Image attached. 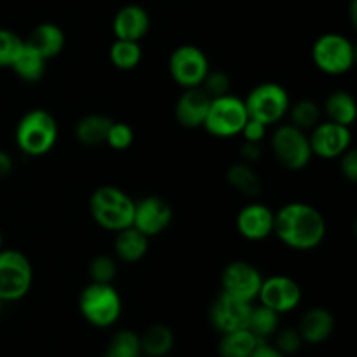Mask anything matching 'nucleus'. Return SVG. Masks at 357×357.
<instances>
[{
	"instance_id": "7",
	"label": "nucleus",
	"mask_w": 357,
	"mask_h": 357,
	"mask_svg": "<svg viewBox=\"0 0 357 357\" xmlns=\"http://www.w3.org/2000/svg\"><path fill=\"white\" fill-rule=\"evenodd\" d=\"M33 282L31 264L17 250H0V300L16 302L26 296Z\"/></svg>"
},
{
	"instance_id": "42",
	"label": "nucleus",
	"mask_w": 357,
	"mask_h": 357,
	"mask_svg": "<svg viewBox=\"0 0 357 357\" xmlns=\"http://www.w3.org/2000/svg\"><path fill=\"white\" fill-rule=\"evenodd\" d=\"M3 246V237H2V232H0V250H2Z\"/></svg>"
},
{
	"instance_id": "18",
	"label": "nucleus",
	"mask_w": 357,
	"mask_h": 357,
	"mask_svg": "<svg viewBox=\"0 0 357 357\" xmlns=\"http://www.w3.org/2000/svg\"><path fill=\"white\" fill-rule=\"evenodd\" d=\"M150 30V16L138 3L121 7L114 17V35L122 40L139 42Z\"/></svg>"
},
{
	"instance_id": "30",
	"label": "nucleus",
	"mask_w": 357,
	"mask_h": 357,
	"mask_svg": "<svg viewBox=\"0 0 357 357\" xmlns=\"http://www.w3.org/2000/svg\"><path fill=\"white\" fill-rule=\"evenodd\" d=\"M289 119L295 128L307 131V129H312L314 126H317L321 122V108L319 105L314 103L312 100H302L296 101L293 107H289L288 110Z\"/></svg>"
},
{
	"instance_id": "31",
	"label": "nucleus",
	"mask_w": 357,
	"mask_h": 357,
	"mask_svg": "<svg viewBox=\"0 0 357 357\" xmlns=\"http://www.w3.org/2000/svg\"><path fill=\"white\" fill-rule=\"evenodd\" d=\"M142 354V345L139 337L135 331H119L108 347L107 357H139Z\"/></svg>"
},
{
	"instance_id": "2",
	"label": "nucleus",
	"mask_w": 357,
	"mask_h": 357,
	"mask_svg": "<svg viewBox=\"0 0 357 357\" xmlns=\"http://www.w3.org/2000/svg\"><path fill=\"white\" fill-rule=\"evenodd\" d=\"M58 139V124L51 112L33 108L20 119L16 126V145L30 157L51 152Z\"/></svg>"
},
{
	"instance_id": "39",
	"label": "nucleus",
	"mask_w": 357,
	"mask_h": 357,
	"mask_svg": "<svg viewBox=\"0 0 357 357\" xmlns=\"http://www.w3.org/2000/svg\"><path fill=\"white\" fill-rule=\"evenodd\" d=\"M243 155L244 162H255V160L260 159L261 155V149H260V143H251V142H244L243 145Z\"/></svg>"
},
{
	"instance_id": "21",
	"label": "nucleus",
	"mask_w": 357,
	"mask_h": 357,
	"mask_svg": "<svg viewBox=\"0 0 357 357\" xmlns=\"http://www.w3.org/2000/svg\"><path fill=\"white\" fill-rule=\"evenodd\" d=\"M149 241L150 237H146L132 225L126 227V229L119 230L115 236V255L119 260L126 261V264H136L149 253Z\"/></svg>"
},
{
	"instance_id": "9",
	"label": "nucleus",
	"mask_w": 357,
	"mask_h": 357,
	"mask_svg": "<svg viewBox=\"0 0 357 357\" xmlns=\"http://www.w3.org/2000/svg\"><path fill=\"white\" fill-rule=\"evenodd\" d=\"M271 145L278 162L289 171L303 169L312 160L309 136L293 124L278 126L272 135Z\"/></svg>"
},
{
	"instance_id": "25",
	"label": "nucleus",
	"mask_w": 357,
	"mask_h": 357,
	"mask_svg": "<svg viewBox=\"0 0 357 357\" xmlns=\"http://www.w3.org/2000/svg\"><path fill=\"white\" fill-rule=\"evenodd\" d=\"M45 63H47V59L44 56H40L37 51H33L26 44H23V49L20 51L17 58L14 59L10 68L16 72V75L21 80L33 84L42 80V77H44Z\"/></svg>"
},
{
	"instance_id": "36",
	"label": "nucleus",
	"mask_w": 357,
	"mask_h": 357,
	"mask_svg": "<svg viewBox=\"0 0 357 357\" xmlns=\"http://www.w3.org/2000/svg\"><path fill=\"white\" fill-rule=\"evenodd\" d=\"M303 340L300 337L298 330H284L278 335V340H275V349L281 352L282 356H291L296 354L302 347Z\"/></svg>"
},
{
	"instance_id": "35",
	"label": "nucleus",
	"mask_w": 357,
	"mask_h": 357,
	"mask_svg": "<svg viewBox=\"0 0 357 357\" xmlns=\"http://www.w3.org/2000/svg\"><path fill=\"white\" fill-rule=\"evenodd\" d=\"M201 87L208 93L211 100L213 98L225 96V94L230 93V77L225 72H211L209 70L208 75L202 80Z\"/></svg>"
},
{
	"instance_id": "17",
	"label": "nucleus",
	"mask_w": 357,
	"mask_h": 357,
	"mask_svg": "<svg viewBox=\"0 0 357 357\" xmlns=\"http://www.w3.org/2000/svg\"><path fill=\"white\" fill-rule=\"evenodd\" d=\"M211 98L208 96L201 86L185 89L183 94L178 98L176 107H174V115H176L178 124L188 129L202 128L208 115Z\"/></svg>"
},
{
	"instance_id": "16",
	"label": "nucleus",
	"mask_w": 357,
	"mask_h": 357,
	"mask_svg": "<svg viewBox=\"0 0 357 357\" xmlns=\"http://www.w3.org/2000/svg\"><path fill=\"white\" fill-rule=\"evenodd\" d=\"M236 225L244 239L264 241L274 234V211L268 206L253 202L241 209Z\"/></svg>"
},
{
	"instance_id": "6",
	"label": "nucleus",
	"mask_w": 357,
	"mask_h": 357,
	"mask_svg": "<svg viewBox=\"0 0 357 357\" xmlns=\"http://www.w3.org/2000/svg\"><path fill=\"white\" fill-rule=\"evenodd\" d=\"M248 119L250 117L244 100L229 93L225 96L213 98L202 128L216 138H232L241 135Z\"/></svg>"
},
{
	"instance_id": "33",
	"label": "nucleus",
	"mask_w": 357,
	"mask_h": 357,
	"mask_svg": "<svg viewBox=\"0 0 357 357\" xmlns=\"http://www.w3.org/2000/svg\"><path fill=\"white\" fill-rule=\"evenodd\" d=\"M135 142V131L126 122H114L112 121L110 129L107 135V145L114 150H128Z\"/></svg>"
},
{
	"instance_id": "13",
	"label": "nucleus",
	"mask_w": 357,
	"mask_h": 357,
	"mask_svg": "<svg viewBox=\"0 0 357 357\" xmlns=\"http://www.w3.org/2000/svg\"><path fill=\"white\" fill-rule=\"evenodd\" d=\"M309 143L312 155L321 157V159H338L342 153L351 149V128L331 121L319 122L312 128Z\"/></svg>"
},
{
	"instance_id": "5",
	"label": "nucleus",
	"mask_w": 357,
	"mask_h": 357,
	"mask_svg": "<svg viewBox=\"0 0 357 357\" xmlns=\"http://www.w3.org/2000/svg\"><path fill=\"white\" fill-rule=\"evenodd\" d=\"M244 105H246L248 117L268 128L281 122L291 107L288 91L275 82H264L255 87L244 100Z\"/></svg>"
},
{
	"instance_id": "29",
	"label": "nucleus",
	"mask_w": 357,
	"mask_h": 357,
	"mask_svg": "<svg viewBox=\"0 0 357 357\" xmlns=\"http://www.w3.org/2000/svg\"><path fill=\"white\" fill-rule=\"evenodd\" d=\"M108 54H110L112 65L119 70H124V72L135 70L142 61V47H139V42L135 40L115 38Z\"/></svg>"
},
{
	"instance_id": "1",
	"label": "nucleus",
	"mask_w": 357,
	"mask_h": 357,
	"mask_svg": "<svg viewBox=\"0 0 357 357\" xmlns=\"http://www.w3.org/2000/svg\"><path fill=\"white\" fill-rule=\"evenodd\" d=\"M274 234L291 250L310 251L324 241L326 222L314 206L289 202L274 213Z\"/></svg>"
},
{
	"instance_id": "43",
	"label": "nucleus",
	"mask_w": 357,
	"mask_h": 357,
	"mask_svg": "<svg viewBox=\"0 0 357 357\" xmlns=\"http://www.w3.org/2000/svg\"><path fill=\"white\" fill-rule=\"evenodd\" d=\"M2 305H3V302H2V300H0V310H2Z\"/></svg>"
},
{
	"instance_id": "26",
	"label": "nucleus",
	"mask_w": 357,
	"mask_h": 357,
	"mask_svg": "<svg viewBox=\"0 0 357 357\" xmlns=\"http://www.w3.org/2000/svg\"><path fill=\"white\" fill-rule=\"evenodd\" d=\"M142 352L149 357H164L174 345V335L164 324H153L139 337Z\"/></svg>"
},
{
	"instance_id": "11",
	"label": "nucleus",
	"mask_w": 357,
	"mask_h": 357,
	"mask_svg": "<svg viewBox=\"0 0 357 357\" xmlns=\"http://www.w3.org/2000/svg\"><path fill=\"white\" fill-rule=\"evenodd\" d=\"M264 275L255 265L250 261L237 260L227 265L222 274V288L223 293L232 295L236 298L251 302L258 298Z\"/></svg>"
},
{
	"instance_id": "10",
	"label": "nucleus",
	"mask_w": 357,
	"mask_h": 357,
	"mask_svg": "<svg viewBox=\"0 0 357 357\" xmlns=\"http://www.w3.org/2000/svg\"><path fill=\"white\" fill-rule=\"evenodd\" d=\"M209 72V59L195 45H180L169 56L171 79L183 89L199 87Z\"/></svg>"
},
{
	"instance_id": "38",
	"label": "nucleus",
	"mask_w": 357,
	"mask_h": 357,
	"mask_svg": "<svg viewBox=\"0 0 357 357\" xmlns=\"http://www.w3.org/2000/svg\"><path fill=\"white\" fill-rule=\"evenodd\" d=\"M340 171L349 181L357 180V152L354 149H349L340 157Z\"/></svg>"
},
{
	"instance_id": "28",
	"label": "nucleus",
	"mask_w": 357,
	"mask_h": 357,
	"mask_svg": "<svg viewBox=\"0 0 357 357\" xmlns=\"http://www.w3.org/2000/svg\"><path fill=\"white\" fill-rule=\"evenodd\" d=\"M279 326V314L274 312L272 309L265 305L251 307L250 319H248V330L258 338V340L264 342L265 338L272 337V335L278 331Z\"/></svg>"
},
{
	"instance_id": "37",
	"label": "nucleus",
	"mask_w": 357,
	"mask_h": 357,
	"mask_svg": "<svg viewBox=\"0 0 357 357\" xmlns=\"http://www.w3.org/2000/svg\"><path fill=\"white\" fill-rule=\"evenodd\" d=\"M268 126L261 124V122L255 121V119H248V122L244 124L243 131H241V136L244 138V142L251 143H261L264 138L267 136Z\"/></svg>"
},
{
	"instance_id": "19",
	"label": "nucleus",
	"mask_w": 357,
	"mask_h": 357,
	"mask_svg": "<svg viewBox=\"0 0 357 357\" xmlns=\"http://www.w3.org/2000/svg\"><path fill=\"white\" fill-rule=\"evenodd\" d=\"M335 330L333 314L323 307H316L303 314L298 324V333L305 344H323Z\"/></svg>"
},
{
	"instance_id": "40",
	"label": "nucleus",
	"mask_w": 357,
	"mask_h": 357,
	"mask_svg": "<svg viewBox=\"0 0 357 357\" xmlns=\"http://www.w3.org/2000/svg\"><path fill=\"white\" fill-rule=\"evenodd\" d=\"M251 357H286V356H282L274 345H268V344H264V342H260L258 347L255 349L253 354H251Z\"/></svg>"
},
{
	"instance_id": "14",
	"label": "nucleus",
	"mask_w": 357,
	"mask_h": 357,
	"mask_svg": "<svg viewBox=\"0 0 357 357\" xmlns=\"http://www.w3.org/2000/svg\"><path fill=\"white\" fill-rule=\"evenodd\" d=\"M171 220H173V208L162 197L150 195L135 202L132 227L145 234L146 237H155L162 234L169 227Z\"/></svg>"
},
{
	"instance_id": "24",
	"label": "nucleus",
	"mask_w": 357,
	"mask_h": 357,
	"mask_svg": "<svg viewBox=\"0 0 357 357\" xmlns=\"http://www.w3.org/2000/svg\"><path fill=\"white\" fill-rule=\"evenodd\" d=\"M260 342L248 328H244V330L223 333L218 351L222 357H251Z\"/></svg>"
},
{
	"instance_id": "32",
	"label": "nucleus",
	"mask_w": 357,
	"mask_h": 357,
	"mask_svg": "<svg viewBox=\"0 0 357 357\" xmlns=\"http://www.w3.org/2000/svg\"><path fill=\"white\" fill-rule=\"evenodd\" d=\"M24 38L13 30L0 28V66H10L23 49Z\"/></svg>"
},
{
	"instance_id": "4",
	"label": "nucleus",
	"mask_w": 357,
	"mask_h": 357,
	"mask_svg": "<svg viewBox=\"0 0 357 357\" xmlns=\"http://www.w3.org/2000/svg\"><path fill=\"white\" fill-rule=\"evenodd\" d=\"M84 319L96 328H110L122 314V300L112 282H91L79 296Z\"/></svg>"
},
{
	"instance_id": "20",
	"label": "nucleus",
	"mask_w": 357,
	"mask_h": 357,
	"mask_svg": "<svg viewBox=\"0 0 357 357\" xmlns=\"http://www.w3.org/2000/svg\"><path fill=\"white\" fill-rule=\"evenodd\" d=\"M24 44L45 59L56 58L65 47V31L54 23H42L30 31Z\"/></svg>"
},
{
	"instance_id": "34",
	"label": "nucleus",
	"mask_w": 357,
	"mask_h": 357,
	"mask_svg": "<svg viewBox=\"0 0 357 357\" xmlns=\"http://www.w3.org/2000/svg\"><path fill=\"white\" fill-rule=\"evenodd\" d=\"M89 274L93 282H112L117 274V264L112 257L100 255L89 265Z\"/></svg>"
},
{
	"instance_id": "27",
	"label": "nucleus",
	"mask_w": 357,
	"mask_h": 357,
	"mask_svg": "<svg viewBox=\"0 0 357 357\" xmlns=\"http://www.w3.org/2000/svg\"><path fill=\"white\" fill-rule=\"evenodd\" d=\"M227 180L232 185L236 190H239L241 194L246 195V197H257L261 192V180L255 169L251 167L250 162H241L232 164L227 171Z\"/></svg>"
},
{
	"instance_id": "15",
	"label": "nucleus",
	"mask_w": 357,
	"mask_h": 357,
	"mask_svg": "<svg viewBox=\"0 0 357 357\" xmlns=\"http://www.w3.org/2000/svg\"><path fill=\"white\" fill-rule=\"evenodd\" d=\"M251 307H253L251 302H244V300L222 291L218 298L213 302L209 319H211L215 330H218L222 335L236 330H244L248 326Z\"/></svg>"
},
{
	"instance_id": "23",
	"label": "nucleus",
	"mask_w": 357,
	"mask_h": 357,
	"mask_svg": "<svg viewBox=\"0 0 357 357\" xmlns=\"http://www.w3.org/2000/svg\"><path fill=\"white\" fill-rule=\"evenodd\" d=\"M324 112L328 115V121L351 128L357 114L354 96L347 91H335L324 101Z\"/></svg>"
},
{
	"instance_id": "22",
	"label": "nucleus",
	"mask_w": 357,
	"mask_h": 357,
	"mask_svg": "<svg viewBox=\"0 0 357 357\" xmlns=\"http://www.w3.org/2000/svg\"><path fill=\"white\" fill-rule=\"evenodd\" d=\"M112 119L107 115L89 114L77 122L75 136L82 145L98 146L107 142L108 129H110Z\"/></svg>"
},
{
	"instance_id": "3",
	"label": "nucleus",
	"mask_w": 357,
	"mask_h": 357,
	"mask_svg": "<svg viewBox=\"0 0 357 357\" xmlns=\"http://www.w3.org/2000/svg\"><path fill=\"white\" fill-rule=\"evenodd\" d=\"M89 208L94 222L105 230L119 232L132 225L135 201L122 188L114 187V185L96 188L91 195Z\"/></svg>"
},
{
	"instance_id": "12",
	"label": "nucleus",
	"mask_w": 357,
	"mask_h": 357,
	"mask_svg": "<svg viewBox=\"0 0 357 357\" xmlns=\"http://www.w3.org/2000/svg\"><path fill=\"white\" fill-rule=\"evenodd\" d=\"M258 300L261 305L268 307L279 316L291 312L302 302V288L295 279L288 275H274V278H264Z\"/></svg>"
},
{
	"instance_id": "8",
	"label": "nucleus",
	"mask_w": 357,
	"mask_h": 357,
	"mask_svg": "<svg viewBox=\"0 0 357 357\" xmlns=\"http://www.w3.org/2000/svg\"><path fill=\"white\" fill-rule=\"evenodd\" d=\"M314 65L328 75H344L354 66V44L342 33H324L312 45Z\"/></svg>"
},
{
	"instance_id": "41",
	"label": "nucleus",
	"mask_w": 357,
	"mask_h": 357,
	"mask_svg": "<svg viewBox=\"0 0 357 357\" xmlns=\"http://www.w3.org/2000/svg\"><path fill=\"white\" fill-rule=\"evenodd\" d=\"M10 171H13V157L6 150H0V180L6 178Z\"/></svg>"
}]
</instances>
